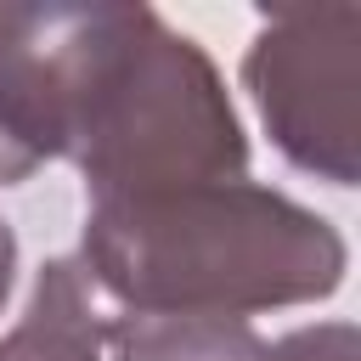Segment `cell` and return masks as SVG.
Returning a JSON list of instances; mask_svg holds the SVG:
<instances>
[{
  "mask_svg": "<svg viewBox=\"0 0 361 361\" xmlns=\"http://www.w3.org/2000/svg\"><path fill=\"white\" fill-rule=\"evenodd\" d=\"M6 282H11V231L0 226V299H6Z\"/></svg>",
  "mask_w": 361,
  "mask_h": 361,
  "instance_id": "obj_5",
  "label": "cell"
},
{
  "mask_svg": "<svg viewBox=\"0 0 361 361\" xmlns=\"http://www.w3.org/2000/svg\"><path fill=\"white\" fill-rule=\"evenodd\" d=\"M85 265L141 316H231L338 288L344 243L276 192L214 180L164 197H102Z\"/></svg>",
  "mask_w": 361,
  "mask_h": 361,
  "instance_id": "obj_1",
  "label": "cell"
},
{
  "mask_svg": "<svg viewBox=\"0 0 361 361\" xmlns=\"http://www.w3.org/2000/svg\"><path fill=\"white\" fill-rule=\"evenodd\" d=\"M254 361H355V327H310L282 344H259Z\"/></svg>",
  "mask_w": 361,
  "mask_h": 361,
  "instance_id": "obj_4",
  "label": "cell"
},
{
  "mask_svg": "<svg viewBox=\"0 0 361 361\" xmlns=\"http://www.w3.org/2000/svg\"><path fill=\"white\" fill-rule=\"evenodd\" d=\"M118 361H254L259 338L226 316H130L118 322Z\"/></svg>",
  "mask_w": 361,
  "mask_h": 361,
  "instance_id": "obj_3",
  "label": "cell"
},
{
  "mask_svg": "<svg viewBox=\"0 0 361 361\" xmlns=\"http://www.w3.org/2000/svg\"><path fill=\"white\" fill-rule=\"evenodd\" d=\"M0 361H96V316L85 305V271L51 259L34 282L28 316L0 338Z\"/></svg>",
  "mask_w": 361,
  "mask_h": 361,
  "instance_id": "obj_2",
  "label": "cell"
}]
</instances>
